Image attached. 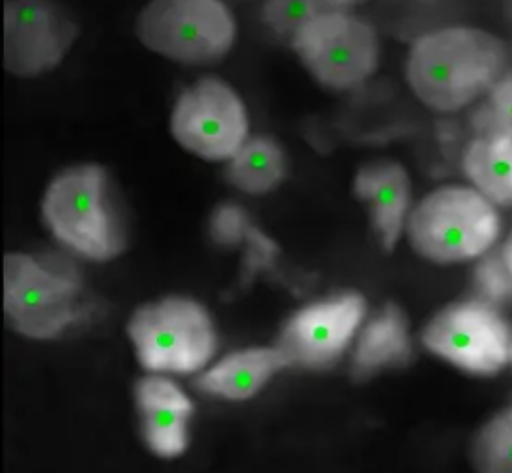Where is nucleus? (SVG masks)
<instances>
[{
	"mask_svg": "<svg viewBox=\"0 0 512 473\" xmlns=\"http://www.w3.org/2000/svg\"><path fill=\"white\" fill-rule=\"evenodd\" d=\"M507 65L500 37L472 26H448L415 39L407 58V82L422 104L455 113L488 93Z\"/></svg>",
	"mask_w": 512,
	"mask_h": 473,
	"instance_id": "f257e3e1",
	"label": "nucleus"
},
{
	"mask_svg": "<svg viewBox=\"0 0 512 473\" xmlns=\"http://www.w3.org/2000/svg\"><path fill=\"white\" fill-rule=\"evenodd\" d=\"M407 237L416 254L437 265H457L490 252L500 237L496 204L476 187L446 185L409 213Z\"/></svg>",
	"mask_w": 512,
	"mask_h": 473,
	"instance_id": "f03ea898",
	"label": "nucleus"
},
{
	"mask_svg": "<svg viewBox=\"0 0 512 473\" xmlns=\"http://www.w3.org/2000/svg\"><path fill=\"white\" fill-rule=\"evenodd\" d=\"M80 296L82 276L67 257L6 255L4 311L23 337L56 339L78 318Z\"/></svg>",
	"mask_w": 512,
	"mask_h": 473,
	"instance_id": "7ed1b4c3",
	"label": "nucleus"
},
{
	"mask_svg": "<svg viewBox=\"0 0 512 473\" xmlns=\"http://www.w3.org/2000/svg\"><path fill=\"white\" fill-rule=\"evenodd\" d=\"M106 193V170L93 163L78 165L50 182L41 204L52 235L74 254L93 261H110L126 246Z\"/></svg>",
	"mask_w": 512,
	"mask_h": 473,
	"instance_id": "20e7f679",
	"label": "nucleus"
},
{
	"mask_svg": "<svg viewBox=\"0 0 512 473\" xmlns=\"http://www.w3.org/2000/svg\"><path fill=\"white\" fill-rule=\"evenodd\" d=\"M128 337L148 372L193 374L217 352V333L208 311L195 300L178 296L137 307L128 322Z\"/></svg>",
	"mask_w": 512,
	"mask_h": 473,
	"instance_id": "39448f33",
	"label": "nucleus"
},
{
	"mask_svg": "<svg viewBox=\"0 0 512 473\" xmlns=\"http://www.w3.org/2000/svg\"><path fill=\"white\" fill-rule=\"evenodd\" d=\"M135 36L167 60L211 65L232 50L237 25L224 0H150L137 15Z\"/></svg>",
	"mask_w": 512,
	"mask_h": 473,
	"instance_id": "423d86ee",
	"label": "nucleus"
},
{
	"mask_svg": "<svg viewBox=\"0 0 512 473\" xmlns=\"http://www.w3.org/2000/svg\"><path fill=\"white\" fill-rule=\"evenodd\" d=\"M307 71L330 89H355L376 73L379 39L374 26L346 10L318 15L291 39Z\"/></svg>",
	"mask_w": 512,
	"mask_h": 473,
	"instance_id": "0eeeda50",
	"label": "nucleus"
},
{
	"mask_svg": "<svg viewBox=\"0 0 512 473\" xmlns=\"http://www.w3.org/2000/svg\"><path fill=\"white\" fill-rule=\"evenodd\" d=\"M429 352L474 376H494L511 363L512 333L500 311L481 300L446 305L427 322Z\"/></svg>",
	"mask_w": 512,
	"mask_h": 473,
	"instance_id": "6e6552de",
	"label": "nucleus"
},
{
	"mask_svg": "<svg viewBox=\"0 0 512 473\" xmlns=\"http://www.w3.org/2000/svg\"><path fill=\"white\" fill-rule=\"evenodd\" d=\"M171 134L183 150L208 161H230L248 139V115L232 85L200 78L176 100Z\"/></svg>",
	"mask_w": 512,
	"mask_h": 473,
	"instance_id": "1a4fd4ad",
	"label": "nucleus"
},
{
	"mask_svg": "<svg viewBox=\"0 0 512 473\" xmlns=\"http://www.w3.org/2000/svg\"><path fill=\"white\" fill-rule=\"evenodd\" d=\"M78 37V25L56 0H6L4 67L21 78L49 73Z\"/></svg>",
	"mask_w": 512,
	"mask_h": 473,
	"instance_id": "9d476101",
	"label": "nucleus"
},
{
	"mask_svg": "<svg viewBox=\"0 0 512 473\" xmlns=\"http://www.w3.org/2000/svg\"><path fill=\"white\" fill-rule=\"evenodd\" d=\"M366 315L365 298L344 292L294 313L281 329L276 348L289 366L330 368L352 344Z\"/></svg>",
	"mask_w": 512,
	"mask_h": 473,
	"instance_id": "9b49d317",
	"label": "nucleus"
},
{
	"mask_svg": "<svg viewBox=\"0 0 512 473\" xmlns=\"http://www.w3.org/2000/svg\"><path fill=\"white\" fill-rule=\"evenodd\" d=\"M135 403L141 414L143 437L161 459H176L187 449V425L193 401L169 377H143L135 385Z\"/></svg>",
	"mask_w": 512,
	"mask_h": 473,
	"instance_id": "f8f14e48",
	"label": "nucleus"
},
{
	"mask_svg": "<svg viewBox=\"0 0 512 473\" xmlns=\"http://www.w3.org/2000/svg\"><path fill=\"white\" fill-rule=\"evenodd\" d=\"M354 193L372 207L379 243L392 252L409 219L411 178L407 170L394 161L368 163L355 174Z\"/></svg>",
	"mask_w": 512,
	"mask_h": 473,
	"instance_id": "ddd939ff",
	"label": "nucleus"
},
{
	"mask_svg": "<svg viewBox=\"0 0 512 473\" xmlns=\"http://www.w3.org/2000/svg\"><path fill=\"white\" fill-rule=\"evenodd\" d=\"M287 366L289 363L276 346L248 348L224 357L208 372L196 377L195 387L224 400H250Z\"/></svg>",
	"mask_w": 512,
	"mask_h": 473,
	"instance_id": "4468645a",
	"label": "nucleus"
},
{
	"mask_svg": "<svg viewBox=\"0 0 512 473\" xmlns=\"http://www.w3.org/2000/svg\"><path fill=\"white\" fill-rule=\"evenodd\" d=\"M411 359L409 322L396 304H387L374 316L355 342L352 357L354 381H366L381 370L396 368Z\"/></svg>",
	"mask_w": 512,
	"mask_h": 473,
	"instance_id": "2eb2a0df",
	"label": "nucleus"
},
{
	"mask_svg": "<svg viewBox=\"0 0 512 473\" xmlns=\"http://www.w3.org/2000/svg\"><path fill=\"white\" fill-rule=\"evenodd\" d=\"M466 178L496 206H512V137L479 134L463 152Z\"/></svg>",
	"mask_w": 512,
	"mask_h": 473,
	"instance_id": "dca6fc26",
	"label": "nucleus"
},
{
	"mask_svg": "<svg viewBox=\"0 0 512 473\" xmlns=\"http://www.w3.org/2000/svg\"><path fill=\"white\" fill-rule=\"evenodd\" d=\"M285 176V154L270 137H248L228 161L226 180L248 195H265Z\"/></svg>",
	"mask_w": 512,
	"mask_h": 473,
	"instance_id": "f3484780",
	"label": "nucleus"
},
{
	"mask_svg": "<svg viewBox=\"0 0 512 473\" xmlns=\"http://www.w3.org/2000/svg\"><path fill=\"white\" fill-rule=\"evenodd\" d=\"M470 459L476 473H512V405L477 431Z\"/></svg>",
	"mask_w": 512,
	"mask_h": 473,
	"instance_id": "a211bd4d",
	"label": "nucleus"
},
{
	"mask_svg": "<svg viewBox=\"0 0 512 473\" xmlns=\"http://www.w3.org/2000/svg\"><path fill=\"white\" fill-rule=\"evenodd\" d=\"M339 10L330 0H265L261 17L263 23L278 36L293 39L304 26L322 13Z\"/></svg>",
	"mask_w": 512,
	"mask_h": 473,
	"instance_id": "6ab92c4d",
	"label": "nucleus"
},
{
	"mask_svg": "<svg viewBox=\"0 0 512 473\" xmlns=\"http://www.w3.org/2000/svg\"><path fill=\"white\" fill-rule=\"evenodd\" d=\"M476 274H474V289L476 298L500 309L512 302V270L505 259L503 248H492L490 252L479 257Z\"/></svg>",
	"mask_w": 512,
	"mask_h": 473,
	"instance_id": "aec40b11",
	"label": "nucleus"
},
{
	"mask_svg": "<svg viewBox=\"0 0 512 473\" xmlns=\"http://www.w3.org/2000/svg\"><path fill=\"white\" fill-rule=\"evenodd\" d=\"M476 134H501L512 137V71L503 74L488 91L487 102L474 115Z\"/></svg>",
	"mask_w": 512,
	"mask_h": 473,
	"instance_id": "412c9836",
	"label": "nucleus"
},
{
	"mask_svg": "<svg viewBox=\"0 0 512 473\" xmlns=\"http://www.w3.org/2000/svg\"><path fill=\"white\" fill-rule=\"evenodd\" d=\"M254 231L252 222L244 213L243 207L235 204H222L217 207L209 220V233L220 246H237Z\"/></svg>",
	"mask_w": 512,
	"mask_h": 473,
	"instance_id": "4be33fe9",
	"label": "nucleus"
},
{
	"mask_svg": "<svg viewBox=\"0 0 512 473\" xmlns=\"http://www.w3.org/2000/svg\"><path fill=\"white\" fill-rule=\"evenodd\" d=\"M330 2L335 8H339V10H348L350 6L361 4V2H365V0H330Z\"/></svg>",
	"mask_w": 512,
	"mask_h": 473,
	"instance_id": "5701e85b",
	"label": "nucleus"
},
{
	"mask_svg": "<svg viewBox=\"0 0 512 473\" xmlns=\"http://www.w3.org/2000/svg\"><path fill=\"white\" fill-rule=\"evenodd\" d=\"M503 248V254H505V259H507V263H509V267L512 270V233L509 235V239H507V243L501 246Z\"/></svg>",
	"mask_w": 512,
	"mask_h": 473,
	"instance_id": "b1692460",
	"label": "nucleus"
},
{
	"mask_svg": "<svg viewBox=\"0 0 512 473\" xmlns=\"http://www.w3.org/2000/svg\"><path fill=\"white\" fill-rule=\"evenodd\" d=\"M503 6H505V13H507V17L511 19L512 23V0H503Z\"/></svg>",
	"mask_w": 512,
	"mask_h": 473,
	"instance_id": "393cba45",
	"label": "nucleus"
},
{
	"mask_svg": "<svg viewBox=\"0 0 512 473\" xmlns=\"http://www.w3.org/2000/svg\"><path fill=\"white\" fill-rule=\"evenodd\" d=\"M511 361H512V352H511Z\"/></svg>",
	"mask_w": 512,
	"mask_h": 473,
	"instance_id": "a878e982",
	"label": "nucleus"
}]
</instances>
